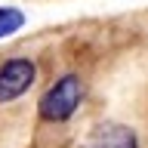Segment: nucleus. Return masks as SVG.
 <instances>
[{
    "instance_id": "3",
    "label": "nucleus",
    "mask_w": 148,
    "mask_h": 148,
    "mask_svg": "<svg viewBox=\"0 0 148 148\" xmlns=\"http://www.w3.org/2000/svg\"><path fill=\"white\" fill-rule=\"evenodd\" d=\"M86 148H139V139L127 123H102L90 136Z\"/></svg>"
},
{
    "instance_id": "4",
    "label": "nucleus",
    "mask_w": 148,
    "mask_h": 148,
    "mask_svg": "<svg viewBox=\"0 0 148 148\" xmlns=\"http://www.w3.org/2000/svg\"><path fill=\"white\" fill-rule=\"evenodd\" d=\"M25 25V12L18 6H0V40H6Z\"/></svg>"
},
{
    "instance_id": "2",
    "label": "nucleus",
    "mask_w": 148,
    "mask_h": 148,
    "mask_svg": "<svg viewBox=\"0 0 148 148\" xmlns=\"http://www.w3.org/2000/svg\"><path fill=\"white\" fill-rule=\"evenodd\" d=\"M37 80V65L25 56H12L6 62H0V105L16 102L25 96Z\"/></svg>"
},
{
    "instance_id": "1",
    "label": "nucleus",
    "mask_w": 148,
    "mask_h": 148,
    "mask_svg": "<svg viewBox=\"0 0 148 148\" xmlns=\"http://www.w3.org/2000/svg\"><path fill=\"white\" fill-rule=\"evenodd\" d=\"M80 99H83V83L74 71H68L40 96L37 114L46 123H65V120L74 117V111L80 108Z\"/></svg>"
}]
</instances>
